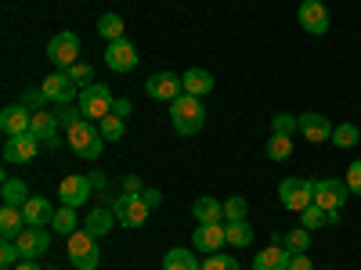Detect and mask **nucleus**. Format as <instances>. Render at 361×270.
Wrapping results in <instances>:
<instances>
[{
	"mask_svg": "<svg viewBox=\"0 0 361 270\" xmlns=\"http://www.w3.org/2000/svg\"><path fill=\"white\" fill-rule=\"evenodd\" d=\"M170 123L180 137H195L202 127H206V108L199 98L192 94H180L177 101H170Z\"/></svg>",
	"mask_w": 361,
	"mask_h": 270,
	"instance_id": "nucleus-1",
	"label": "nucleus"
},
{
	"mask_svg": "<svg viewBox=\"0 0 361 270\" xmlns=\"http://www.w3.org/2000/svg\"><path fill=\"white\" fill-rule=\"evenodd\" d=\"M66 137H69V148H73L80 159H87V162H94V159L102 155V148H105L102 127H94L90 119H80V123H73V127L66 130Z\"/></svg>",
	"mask_w": 361,
	"mask_h": 270,
	"instance_id": "nucleus-2",
	"label": "nucleus"
},
{
	"mask_svg": "<svg viewBox=\"0 0 361 270\" xmlns=\"http://www.w3.org/2000/svg\"><path fill=\"white\" fill-rule=\"evenodd\" d=\"M112 105H116V98H112V90L105 86V83H90V86H80V112H83V119H90V123H102V119L112 112Z\"/></svg>",
	"mask_w": 361,
	"mask_h": 270,
	"instance_id": "nucleus-3",
	"label": "nucleus"
},
{
	"mask_svg": "<svg viewBox=\"0 0 361 270\" xmlns=\"http://www.w3.org/2000/svg\"><path fill=\"white\" fill-rule=\"evenodd\" d=\"M279 202H282V209L304 213V209L314 202V180H307V176H286L279 184Z\"/></svg>",
	"mask_w": 361,
	"mask_h": 270,
	"instance_id": "nucleus-4",
	"label": "nucleus"
},
{
	"mask_svg": "<svg viewBox=\"0 0 361 270\" xmlns=\"http://www.w3.org/2000/svg\"><path fill=\"white\" fill-rule=\"evenodd\" d=\"M69 263L76 270H98L102 263V252H98V238L87 234L83 227L76 234H69Z\"/></svg>",
	"mask_w": 361,
	"mask_h": 270,
	"instance_id": "nucleus-5",
	"label": "nucleus"
},
{
	"mask_svg": "<svg viewBox=\"0 0 361 270\" xmlns=\"http://www.w3.org/2000/svg\"><path fill=\"white\" fill-rule=\"evenodd\" d=\"M347 180H336V176H325V180H314V202L333 213V220H340V209L347 205Z\"/></svg>",
	"mask_w": 361,
	"mask_h": 270,
	"instance_id": "nucleus-6",
	"label": "nucleus"
},
{
	"mask_svg": "<svg viewBox=\"0 0 361 270\" xmlns=\"http://www.w3.org/2000/svg\"><path fill=\"white\" fill-rule=\"evenodd\" d=\"M112 213H116V224H123V227H141L152 209L145 205L141 195H116V198H112Z\"/></svg>",
	"mask_w": 361,
	"mask_h": 270,
	"instance_id": "nucleus-7",
	"label": "nucleus"
},
{
	"mask_svg": "<svg viewBox=\"0 0 361 270\" xmlns=\"http://www.w3.org/2000/svg\"><path fill=\"white\" fill-rule=\"evenodd\" d=\"M47 58H51V65H58V69H69V65H76L80 62V37L76 33H58V37H51V44H47Z\"/></svg>",
	"mask_w": 361,
	"mask_h": 270,
	"instance_id": "nucleus-8",
	"label": "nucleus"
},
{
	"mask_svg": "<svg viewBox=\"0 0 361 270\" xmlns=\"http://www.w3.org/2000/svg\"><path fill=\"white\" fill-rule=\"evenodd\" d=\"M137 62H141V54H137V47H134L127 37H123V40H112V44L105 47V65H109L112 72H119V76L134 72Z\"/></svg>",
	"mask_w": 361,
	"mask_h": 270,
	"instance_id": "nucleus-9",
	"label": "nucleus"
},
{
	"mask_svg": "<svg viewBox=\"0 0 361 270\" xmlns=\"http://www.w3.org/2000/svg\"><path fill=\"white\" fill-rule=\"evenodd\" d=\"M90 191H94L90 176H83V173H69V176H62V184H58V202L69 205V209H80V205L90 202Z\"/></svg>",
	"mask_w": 361,
	"mask_h": 270,
	"instance_id": "nucleus-10",
	"label": "nucleus"
},
{
	"mask_svg": "<svg viewBox=\"0 0 361 270\" xmlns=\"http://www.w3.org/2000/svg\"><path fill=\"white\" fill-rule=\"evenodd\" d=\"M296 22H300V29H304V33L325 37V33H329V8L322 4V0H304V4H300V11H296Z\"/></svg>",
	"mask_w": 361,
	"mask_h": 270,
	"instance_id": "nucleus-11",
	"label": "nucleus"
},
{
	"mask_svg": "<svg viewBox=\"0 0 361 270\" xmlns=\"http://www.w3.org/2000/svg\"><path fill=\"white\" fill-rule=\"evenodd\" d=\"M58 115L51 112V108H40V112H33V127H29V134H33L37 141H40V148H47V152H54L58 144H62V137H58Z\"/></svg>",
	"mask_w": 361,
	"mask_h": 270,
	"instance_id": "nucleus-12",
	"label": "nucleus"
},
{
	"mask_svg": "<svg viewBox=\"0 0 361 270\" xmlns=\"http://www.w3.org/2000/svg\"><path fill=\"white\" fill-rule=\"evenodd\" d=\"M145 90H148V98L170 105V101H177L180 94H185V83H180V76H173V72H156V76L145 79Z\"/></svg>",
	"mask_w": 361,
	"mask_h": 270,
	"instance_id": "nucleus-13",
	"label": "nucleus"
},
{
	"mask_svg": "<svg viewBox=\"0 0 361 270\" xmlns=\"http://www.w3.org/2000/svg\"><path fill=\"white\" fill-rule=\"evenodd\" d=\"M51 234H54V231H47V227H29V224H25V231L15 238L18 249H22V259H40V256L51 249Z\"/></svg>",
	"mask_w": 361,
	"mask_h": 270,
	"instance_id": "nucleus-14",
	"label": "nucleus"
},
{
	"mask_svg": "<svg viewBox=\"0 0 361 270\" xmlns=\"http://www.w3.org/2000/svg\"><path fill=\"white\" fill-rule=\"evenodd\" d=\"M37 152H40V141L33 134H22V137H8L4 141V162L8 166H22L29 159H37Z\"/></svg>",
	"mask_w": 361,
	"mask_h": 270,
	"instance_id": "nucleus-15",
	"label": "nucleus"
},
{
	"mask_svg": "<svg viewBox=\"0 0 361 270\" xmlns=\"http://www.w3.org/2000/svg\"><path fill=\"white\" fill-rule=\"evenodd\" d=\"M40 86H44L47 101H54V105H73L76 101V83L69 79V72H51Z\"/></svg>",
	"mask_w": 361,
	"mask_h": 270,
	"instance_id": "nucleus-16",
	"label": "nucleus"
},
{
	"mask_svg": "<svg viewBox=\"0 0 361 270\" xmlns=\"http://www.w3.org/2000/svg\"><path fill=\"white\" fill-rule=\"evenodd\" d=\"M29 127H33V112L25 105H8L0 112V130L8 137H22V134H29Z\"/></svg>",
	"mask_w": 361,
	"mask_h": 270,
	"instance_id": "nucleus-17",
	"label": "nucleus"
},
{
	"mask_svg": "<svg viewBox=\"0 0 361 270\" xmlns=\"http://www.w3.org/2000/svg\"><path fill=\"white\" fill-rule=\"evenodd\" d=\"M192 242H195V252H221L224 242H228L224 224H199L195 234H192Z\"/></svg>",
	"mask_w": 361,
	"mask_h": 270,
	"instance_id": "nucleus-18",
	"label": "nucleus"
},
{
	"mask_svg": "<svg viewBox=\"0 0 361 270\" xmlns=\"http://www.w3.org/2000/svg\"><path fill=\"white\" fill-rule=\"evenodd\" d=\"M333 123H329L325 115H318V112H304L300 115V134H304L311 144H322V141H333Z\"/></svg>",
	"mask_w": 361,
	"mask_h": 270,
	"instance_id": "nucleus-19",
	"label": "nucleus"
},
{
	"mask_svg": "<svg viewBox=\"0 0 361 270\" xmlns=\"http://www.w3.org/2000/svg\"><path fill=\"white\" fill-rule=\"evenodd\" d=\"M54 213L58 209H51V198H44V195H29V202L22 205V217L29 227H47L54 220Z\"/></svg>",
	"mask_w": 361,
	"mask_h": 270,
	"instance_id": "nucleus-20",
	"label": "nucleus"
},
{
	"mask_svg": "<svg viewBox=\"0 0 361 270\" xmlns=\"http://www.w3.org/2000/svg\"><path fill=\"white\" fill-rule=\"evenodd\" d=\"M293 259V252L286 245H267L264 252L253 256V270H286Z\"/></svg>",
	"mask_w": 361,
	"mask_h": 270,
	"instance_id": "nucleus-21",
	"label": "nucleus"
},
{
	"mask_svg": "<svg viewBox=\"0 0 361 270\" xmlns=\"http://www.w3.org/2000/svg\"><path fill=\"white\" fill-rule=\"evenodd\" d=\"M192 217H195L199 224H228V220H224V202L209 198V195L195 198V205H192Z\"/></svg>",
	"mask_w": 361,
	"mask_h": 270,
	"instance_id": "nucleus-22",
	"label": "nucleus"
},
{
	"mask_svg": "<svg viewBox=\"0 0 361 270\" xmlns=\"http://www.w3.org/2000/svg\"><path fill=\"white\" fill-rule=\"evenodd\" d=\"M112 224H116L112 205H98V209H90V213H87V220H83V231H87V234H94V238H105Z\"/></svg>",
	"mask_w": 361,
	"mask_h": 270,
	"instance_id": "nucleus-23",
	"label": "nucleus"
},
{
	"mask_svg": "<svg viewBox=\"0 0 361 270\" xmlns=\"http://www.w3.org/2000/svg\"><path fill=\"white\" fill-rule=\"evenodd\" d=\"M180 83H185V94H192V98H202V94L214 90V76H209L206 69H188L185 76H180Z\"/></svg>",
	"mask_w": 361,
	"mask_h": 270,
	"instance_id": "nucleus-24",
	"label": "nucleus"
},
{
	"mask_svg": "<svg viewBox=\"0 0 361 270\" xmlns=\"http://www.w3.org/2000/svg\"><path fill=\"white\" fill-rule=\"evenodd\" d=\"M0 198H4V205L22 209V205L29 202V188H25V180H18V176H4V184H0Z\"/></svg>",
	"mask_w": 361,
	"mask_h": 270,
	"instance_id": "nucleus-25",
	"label": "nucleus"
},
{
	"mask_svg": "<svg viewBox=\"0 0 361 270\" xmlns=\"http://www.w3.org/2000/svg\"><path fill=\"white\" fill-rule=\"evenodd\" d=\"M224 234H228V245H235V249H250L253 245V224L250 220L224 224Z\"/></svg>",
	"mask_w": 361,
	"mask_h": 270,
	"instance_id": "nucleus-26",
	"label": "nucleus"
},
{
	"mask_svg": "<svg viewBox=\"0 0 361 270\" xmlns=\"http://www.w3.org/2000/svg\"><path fill=\"white\" fill-rule=\"evenodd\" d=\"M163 270H202V263L195 259L192 249H170L163 256Z\"/></svg>",
	"mask_w": 361,
	"mask_h": 270,
	"instance_id": "nucleus-27",
	"label": "nucleus"
},
{
	"mask_svg": "<svg viewBox=\"0 0 361 270\" xmlns=\"http://www.w3.org/2000/svg\"><path fill=\"white\" fill-rule=\"evenodd\" d=\"M25 217H22V209H15V205H4V209H0V234H4V238H18L25 227Z\"/></svg>",
	"mask_w": 361,
	"mask_h": 270,
	"instance_id": "nucleus-28",
	"label": "nucleus"
},
{
	"mask_svg": "<svg viewBox=\"0 0 361 270\" xmlns=\"http://www.w3.org/2000/svg\"><path fill=\"white\" fill-rule=\"evenodd\" d=\"M123 33H127V22L119 18V15L109 11V15L98 18V37H102V40H109V44H112V40H123Z\"/></svg>",
	"mask_w": 361,
	"mask_h": 270,
	"instance_id": "nucleus-29",
	"label": "nucleus"
},
{
	"mask_svg": "<svg viewBox=\"0 0 361 270\" xmlns=\"http://www.w3.org/2000/svg\"><path fill=\"white\" fill-rule=\"evenodd\" d=\"M329 224H336V220H333V213H325L318 202H311L304 213H300V227H307V231H318V227H329Z\"/></svg>",
	"mask_w": 361,
	"mask_h": 270,
	"instance_id": "nucleus-30",
	"label": "nucleus"
},
{
	"mask_svg": "<svg viewBox=\"0 0 361 270\" xmlns=\"http://www.w3.org/2000/svg\"><path fill=\"white\" fill-rule=\"evenodd\" d=\"M76 209H69V205H58V213H54V220H51V231L54 234H62V238H69V234H76Z\"/></svg>",
	"mask_w": 361,
	"mask_h": 270,
	"instance_id": "nucleus-31",
	"label": "nucleus"
},
{
	"mask_svg": "<svg viewBox=\"0 0 361 270\" xmlns=\"http://www.w3.org/2000/svg\"><path fill=\"white\" fill-rule=\"evenodd\" d=\"M264 152H267V159H271V162H286V159L293 155V137H282V134H275V137L267 141V148H264Z\"/></svg>",
	"mask_w": 361,
	"mask_h": 270,
	"instance_id": "nucleus-32",
	"label": "nucleus"
},
{
	"mask_svg": "<svg viewBox=\"0 0 361 270\" xmlns=\"http://www.w3.org/2000/svg\"><path fill=\"white\" fill-rule=\"evenodd\" d=\"M282 245H286L289 252H307V249H311V231H307V227H293V231L282 238Z\"/></svg>",
	"mask_w": 361,
	"mask_h": 270,
	"instance_id": "nucleus-33",
	"label": "nucleus"
},
{
	"mask_svg": "<svg viewBox=\"0 0 361 270\" xmlns=\"http://www.w3.org/2000/svg\"><path fill=\"white\" fill-rule=\"evenodd\" d=\"M123 134H127V119H119L116 112H109L102 119V137L105 141H123Z\"/></svg>",
	"mask_w": 361,
	"mask_h": 270,
	"instance_id": "nucleus-34",
	"label": "nucleus"
},
{
	"mask_svg": "<svg viewBox=\"0 0 361 270\" xmlns=\"http://www.w3.org/2000/svg\"><path fill=\"white\" fill-rule=\"evenodd\" d=\"M357 141H361V134H357L354 123H340V127L333 130V144H336V148H354Z\"/></svg>",
	"mask_w": 361,
	"mask_h": 270,
	"instance_id": "nucleus-35",
	"label": "nucleus"
},
{
	"mask_svg": "<svg viewBox=\"0 0 361 270\" xmlns=\"http://www.w3.org/2000/svg\"><path fill=\"white\" fill-rule=\"evenodd\" d=\"M271 130L282 134V137H293V134L300 130V119H296V115H289V112H279L275 119H271Z\"/></svg>",
	"mask_w": 361,
	"mask_h": 270,
	"instance_id": "nucleus-36",
	"label": "nucleus"
},
{
	"mask_svg": "<svg viewBox=\"0 0 361 270\" xmlns=\"http://www.w3.org/2000/svg\"><path fill=\"white\" fill-rule=\"evenodd\" d=\"M202 270H243L235 263V256H221V252H209L206 259H202Z\"/></svg>",
	"mask_w": 361,
	"mask_h": 270,
	"instance_id": "nucleus-37",
	"label": "nucleus"
},
{
	"mask_svg": "<svg viewBox=\"0 0 361 270\" xmlns=\"http://www.w3.org/2000/svg\"><path fill=\"white\" fill-rule=\"evenodd\" d=\"M66 72H69V79H73L76 86H90V83H94V69H90L87 62H76V65H69Z\"/></svg>",
	"mask_w": 361,
	"mask_h": 270,
	"instance_id": "nucleus-38",
	"label": "nucleus"
},
{
	"mask_svg": "<svg viewBox=\"0 0 361 270\" xmlns=\"http://www.w3.org/2000/svg\"><path fill=\"white\" fill-rule=\"evenodd\" d=\"M22 105H25V108H33V112L47 108V94H44V86H29V90H22Z\"/></svg>",
	"mask_w": 361,
	"mask_h": 270,
	"instance_id": "nucleus-39",
	"label": "nucleus"
},
{
	"mask_svg": "<svg viewBox=\"0 0 361 270\" xmlns=\"http://www.w3.org/2000/svg\"><path fill=\"white\" fill-rule=\"evenodd\" d=\"M224 220H228V224H231V220H246V198H238V195L224 198Z\"/></svg>",
	"mask_w": 361,
	"mask_h": 270,
	"instance_id": "nucleus-40",
	"label": "nucleus"
},
{
	"mask_svg": "<svg viewBox=\"0 0 361 270\" xmlns=\"http://www.w3.org/2000/svg\"><path fill=\"white\" fill-rule=\"evenodd\" d=\"M0 263H4V266H15V263H22V249H18V242H15V238H4V245H0Z\"/></svg>",
	"mask_w": 361,
	"mask_h": 270,
	"instance_id": "nucleus-41",
	"label": "nucleus"
},
{
	"mask_svg": "<svg viewBox=\"0 0 361 270\" xmlns=\"http://www.w3.org/2000/svg\"><path fill=\"white\" fill-rule=\"evenodd\" d=\"M347 188H350L354 195H361V159H354V162L347 166Z\"/></svg>",
	"mask_w": 361,
	"mask_h": 270,
	"instance_id": "nucleus-42",
	"label": "nucleus"
},
{
	"mask_svg": "<svg viewBox=\"0 0 361 270\" xmlns=\"http://www.w3.org/2000/svg\"><path fill=\"white\" fill-rule=\"evenodd\" d=\"M80 119H83V112H80V108H69V105H66L62 112H58V123H62L66 130H69L73 123H80Z\"/></svg>",
	"mask_w": 361,
	"mask_h": 270,
	"instance_id": "nucleus-43",
	"label": "nucleus"
},
{
	"mask_svg": "<svg viewBox=\"0 0 361 270\" xmlns=\"http://www.w3.org/2000/svg\"><path fill=\"white\" fill-rule=\"evenodd\" d=\"M286 270H314V263H311V256L307 252H293V259H289V266Z\"/></svg>",
	"mask_w": 361,
	"mask_h": 270,
	"instance_id": "nucleus-44",
	"label": "nucleus"
},
{
	"mask_svg": "<svg viewBox=\"0 0 361 270\" xmlns=\"http://www.w3.org/2000/svg\"><path fill=\"white\" fill-rule=\"evenodd\" d=\"M141 198H145V205H148V209L163 205V191H159V188H145V191H141Z\"/></svg>",
	"mask_w": 361,
	"mask_h": 270,
	"instance_id": "nucleus-45",
	"label": "nucleus"
},
{
	"mask_svg": "<svg viewBox=\"0 0 361 270\" xmlns=\"http://www.w3.org/2000/svg\"><path fill=\"white\" fill-rule=\"evenodd\" d=\"M145 188H141V180L137 176H123V195H141Z\"/></svg>",
	"mask_w": 361,
	"mask_h": 270,
	"instance_id": "nucleus-46",
	"label": "nucleus"
},
{
	"mask_svg": "<svg viewBox=\"0 0 361 270\" xmlns=\"http://www.w3.org/2000/svg\"><path fill=\"white\" fill-rule=\"evenodd\" d=\"M112 112H116L119 119H127V115H130L134 108H130V101H127V98H116V105H112Z\"/></svg>",
	"mask_w": 361,
	"mask_h": 270,
	"instance_id": "nucleus-47",
	"label": "nucleus"
},
{
	"mask_svg": "<svg viewBox=\"0 0 361 270\" xmlns=\"http://www.w3.org/2000/svg\"><path fill=\"white\" fill-rule=\"evenodd\" d=\"M90 184H94L98 191H105V188H109V180H105V173H98V169H94V173H90Z\"/></svg>",
	"mask_w": 361,
	"mask_h": 270,
	"instance_id": "nucleus-48",
	"label": "nucleus"
},
{
	"mask_svg": "<svg viewBox=\"0 0 361 270\" xmlns=\"http://www.w3.org/2000/svg\"><path fill=\"white\" fill-rule=\"evenodd\" d=\"M11 270H44V266H40L37 259H22V263H15Z\"/></svg>",
	"mask_w": 361,
	"mask_h": 270,
	"instance_id": "nucleus-49",
	"label": "nucleus"
},
{
	"mask_svg": "<svg viewBox=\"0 0 361 270\" xmlns=\"http://www.w3.org/2000/svg\"><path fill=\"white\" fill-rule=\"evenodd\" d=\"M51 270H58V266H51Z\"/></svg>",
	"mask_w": 361,
	"mask_h": 270,
	"instance_id": "nucleus-50",
	"label": "nucleus"
}]
</instances>
